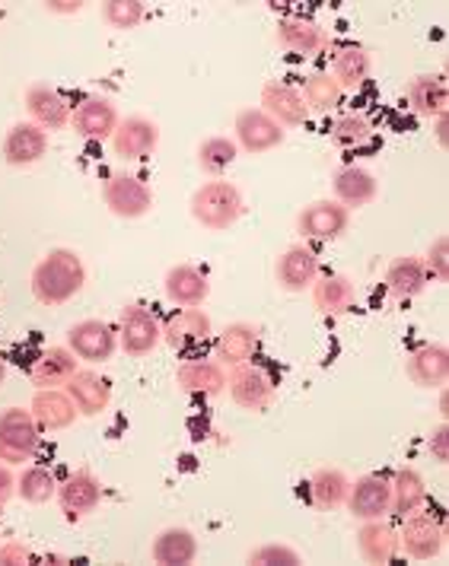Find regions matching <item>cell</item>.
<instances>
[{
	"mask_svg": "<svg viewBox=\"0 0 449 566\" xmlns=\"http://www.w3.org/2000/svg\"><path fill=\"white\" fill-rule=\"evenodd\" d=\"M427 274H434L440 283L449 281V235H437L427 249V261H424Z\"/></svg>",
	"mask_w": 449,
	"mask_h": 566,
	"instance_id": "43",
	"label": "cell"
},
{
	"mask_svg": "<svg viewBox=\"0 0 449 566\" xmlns=\"http://www.w3.org/2000/svg\"><path fill=\"white\" fill-rule=\"evenodd\" d=\"M347 488H351V478L342 468H319L310 478V500L322 513H335L347 500Z\"/></svg>",
	"mask_w": 449,
	"mask_h": 566,
	"instance_id": "35",
	"label": "cell"
},
{
	"mask_svg": "<svg viewBox=\"0 0 449 566\" xmlns=\"http://www.w3.org/2000/svg\"><path fill=\"white\" fill-rule=\"evenodd\" d=\"M427 281H430V274H427L421 258L415 255L393 258L389 268H386V290L396 300H415V296H421L424 290H427Z\"/></svg>",
	"mask_w": 449,
	"mask_h": 566,
	"instance_id": "30",
	"label": "cell"
},
{
	"mask_svg": "<svg viewBox=\"0 0 449 566\" xmlns=\"http://www.w3.org/2000/svg\"><path fill=\"white\" fill-rule=\"evenodd\" d=\"M233 134H237L233 140H237L239 150H246V154L252 156L271 154V150H278L288 140V130L281 128L274 118H268L259 105L239 112L237 122H233Z\"/></svg>",
	"mask_w": 449,
	"mask_h": 566,
	"instance_id": "10",
	"label": "cell"
},
{
	"mask_svg": "<svg viewBox=\"0 0 449 566\" xmlns=\"http://www.w3.org/2000/svg\"><path fill=\"white\" fill-rule=\"evenodd\" d=\"M29 411L42 427V433H61V430L74 427L80 417L77 405L71 401V395L64 388H35Z\"/></svg>",
	"mask_w": 449,
	"mask_h": 566,
	"instance_id": "19",
	"label": "cell"
},
{
	"mask_svg": "<svg viewBox=\"0 0 449 566\" xmlns=\"http://www.w3.org/2000/svg\"><path fill=\"white\" fill-rule=\"evenodd\" d=\"M86 283V264L74 249H52L32 268V296L42 306H64L77 296Z\"/></svg>",
	"mask_w": 449,
	"mask_h": 566,
	"instance_id": "1",
	"label": "cell"
},
{
	"mask_svg": "<svg viewBox=\"0 0 449 566\" xmlns=\"http://www.w3.org/2000/svg\"><path fill=\"white\" fill-rule=\"evenodd\" d=\"M77 357L64 347H49L35 366H32V386L35 388H64L71 382V376L77 373Z\"/></svg>",
	"mask_w": 449,
	"mask_h": 566,
	"instance_id": "34",
	"label": "cell"
},
{
	"mask_svg": "<svg viewBox=\"0 0 449 566\" xmlns=\"http://www.w3.org/2000/svg\"><path fill=\"white\" fill-rule=\"evenodd\" d=\"M213 335V325H211V315L201 310H179L176 315H169L166 322H163V340L173 347V350H179V354H188V350H198V347H205Z\"/></svg>",
	"mask_w": 449,
	"mask_h": 566,
	"instance_id": "14",
	"label": "cell"
},
{
	"mask_svg": "<svg viewBox=\"0 0 449 566\" xmlns=\"http://www.w3.org/2000/svg\"><path fill=\"white\" fill-rule=\"evenodd\" d=\"M49 154V134L32 125V122H17L13 128L7 130L3 137V147H0V156L7 166L13 169H27V166H35L42 163Z\"/></svg>",
	"mask_w": 449,
	"mask_h": 566,
	"instance_id": "15",
	"label": "cell"
},
{
	"mask_svg": "<svg viewBox=\"0 0 449 566\" xmlns=\"http://www.w3.org/2000/svg\"><path fill=\"white\" fill-rule=\"evenodd\" d=\"M319 277V255L306 242L288 245L274 261V281L284 293H306Z\"/></svg>",
	"mask_w": 449,
	"mask_h": 566,
	"instance_id": "12",
	"label": "cell"
},
{
	"mask_svg": "<svg viewBox=\"0 0 449 566\" xmlns=\"http://www.w3.org/2000/svg\"><path fill=\"white\" fill-rule=\"evenodd\" d=\"M405 99H408L411 112L418 118H437V115L447 112L449 105L447 83H443V77H437V74H421V77L408 80Z\"/></svg>",
	"mask_w": 449,
	"mask_h": 566,
	"instance_id": "31",
	"label": "cell"
},
{
	"mask_svg": "<svg viewBox=\"0 0 449 566\" xmlns=\"http://www.w3.org/2000/svg\"><path fill=\"white\" fill-rule=\"evenodd\" d=\"M278 42L281 49L296 54H316L328 45V35L325 29L319 27L316 20H306V17H284L278 20Z\"/></svg>",
	"mask_w": 449,
	"mask_h": 566,
	"instance_id": "32",
	"label": "cell"
},
{
	"mask_svg": "<svg viewBox=\"0 0 449 566\" xmlns=\"http://www.w3.org/2000/svg\"><path fill=\"white\" fill-rule=\"evenodd\" d=\"M42 446V427L27 408L0 411V462L27 464Z\"/></svg>",
	"mask_w": 449,
	"mask_h": 566,
	"instance_id": "3",
	"label": "cell"
},
{
	"mask_svg": "<svg viewBox=\"0 0 449 566\" xmlns=\"http://www.w3.org/2000/svg\"><path fill=\"white\" fill-rule=\"evenodd\" d=\"M150 557L159 566L195 564V557H198V538H195V532H188L182 525H169V528H163L157 538H154Z\"/></svg>",
	"mask_w": 449,
	"mask_h": 566,
	"instance_id": "28",
	"label": "cell"
},
{
	"mask_svg": "<svg viewBox=\"0 0 449 566\" xmlns=\"http://www.w3.org/2000/svg\"><path fill=\"white\" fill-rule=\"evenodd\" d=\"M54 500H58V506H61V513H64L67 522H80V518L93 515L103 506V481L93 471L80 468V471L67 474L58 484Z\"/></svg>",
	"mask_w": 449,
	"mask_h": 566,
	"instance_id": "9",
	"label": "cell"
},
{
	"mask_svg": "<svg viewBox=\"0 0 449 566\" xmlns=\"http://www.w3.org/2000/svg\"><path fill=\"white\" fill-rule=\"evenodd\" d=\"M389 493H393V503H389V513L405 518L411 513H421L427 506V481L421 478L418 468H398L389 481Z\"/></svg>",
	"mask_w": 449,
	"mask_h": 566,
	"instance_id": "29",
	"label": "cell"
},
{
	"mask_svg": "<svg viewBox=\"0 0 449 566\" xmlns=\"http://www.w3.org/2000/svg\"><path fill=\"white\" fill-rule=\"evenodd\" d=\"M351 230V210L335 198H319L296 213V232L310 242H335Z\"/></svg>",
	"mask_w": 449,
	"mask_h": 566,
	"instance_id": "7",
	"label": "cell"
},
{
	"mask_svg": "<svg viewBox=\"0 0 449 566\" xmlns=\"http://www.w3.org/2000/svg\"><path fill=\"white\" fill-rule=\"evenodd\" d=\"M227 388H230V398L237 401L242 411H264L271 401H274V379L252 366V363H242L233 366L230 376H227Z\"/></svg>",
	"mask_w": 449,
	"mask_h": 566,
	"instance_id": "13",
	"label": "cell"
},
{
	"mask_svg": "<svg viewBox=\"0 0 449 566\" xmlns=\"http://www.w3.org/2000/svg\"><path fill=\"white\" fill-rule=\"evenodd\" d=\"M255 354H259V328L249 322H230L213 340V360L223 363L227 369L252 363Z\"/></svg>",
	"mask_w": 449,
	"mask_h": 566,
	"instance_id": "23",
	"label": "cell"
},
{
	"mask_svg": "<svg viewBox=\"0 0 449 566\" xmlns=\"http://www.w3.org/2000/svg\"><path fill=\"white\" fill-rule=\"evenodd\" d=\"M7 382V363H3V357H0V386Z\"/></svg>",
	"mask_w": 449,
	"mask_h": 566,
	"instance_id": "50",
	"label": "cell"
},
{
	"mask_svg": "<svg viewBox=\"0 0 449 566\" xmlns=\"http://www.w3.org/2000/svg\"><path fill=\"white\" fill-rule=\"evenodd\" d=\"M398 551L411 560H437L447 551V525L443 518L430 513L405 515V525L398 528Z\"/></svg>",
	"mask_w": 449,
	"mask_h": 566,
	"instance_id": "4",
	"label": "cell"
},
{
	"mask_svg": "<svg viewBox=\"0 0 449 566\" xmlns=\"http://www.w3.org/2000/svg\"><path fill=\"white\" fill-rule=\"evenodd\" d=\"M188 210H191L198 227H205V230L211 232H223L230 230V227H237L239 217L246 213V201H242V191H239L237 181L211 179L191 191Z\"/></svg>",
	"mask_w": 449,
	"mask_h": 566,
	"instance_id": "2",
	"label": "cell"
},
{
	"mask_svg": "<svg viewBox=\"0 0 449 566\" xmlns=\"http://www.w3.org/2000/svg\"><path fill=\"white\" fill-rule=\"evenodd\" d=\"M447 128H449V118H447V112H443V115H437V140H440V147H447Z\"/></svg>",
	"mask_w": 449,
	"mask_h": 566,
	"instance_id": "48",
	"label": "cell"
},
{
	"mask_svg": "<svg viewBox=\"0 0 449 566\" xmlns=\"http://www.w3.org/2000/svg\"><path fill=\"white\" fill-rule=\"evenodd\" d=\"M103 205L118 220H140V217H147L154 210V191L147 188V181L137 179V176L112 172L103 181Z\"/></svg>",
	"mask_w": 449,
	"mask_h": 566,
	"instance_id": "6",
	"label": "cell"
},
{
	"mask_svg": "<svg viewBox=\"0 0 449 566\" xmlns=\"http://www.w3.org/2000/svg\"><path fill=\"white\" fill-rule=\"evenodd\" d=\"M405 376L418 388H443L449 379V350L447 344H421L408 363Z\"/></svg>",
	"mask_w": 449,
	"mask_h": 566,
	"instance_id": "25",
	"label": "cell"
},
{
	"mask_svg": "<svg viewBox=\"0 0 449 566\" xmlns=\"http://www.w3.org/2000/svg\"><path fill=\"white\" fill-rule=\"evenodd\" d=\"M370 137H373L370 118H364V115H357V112L342 115V118L332 125V140H335V144H342V147H361V144H367Z\"/></svg>",
	"mask_w": 449,
	"mask_h": 566,
	"instance_id": "41",
	"label": "cell"
},
{
	"mask_svg": "<svg viewBox=\"0 0 449 566\" xmlns=\"http://www.w3.org/2000/svg\"><path fill=\"white\" fill-rule=\"evenodd\" d=\"M45 10H49V13H58V17H71V13H80V10H83V0H49Z\"/></svg>",
	"mask_w": 449,
	"mask_h": 566,
	"instance_id": "47",
	"label": "cell"
},
{
	"mask_svg": "<svg viewBox=\"0 0 449 566\" xmlns=\"http://www.w3.org/2000/svg\"><path fill=\"white\" fill-rule=\"evenodd\" d=\"M71 128L86 140H108L118 128V108L108 96H86L80 99L77 108H71Z\"/></svg>",
	"mask_w": 449,
	"mask_h": 566,
	"instance_id": "18",
	"label": "cell"
},
{
	"mask_svg": "<svg viewBox=\"0 0 449 566\" xmlns=\"http://www.w3.org/2000/svg\"><path fill=\"white\" fill-rule=\"evenodd\" d=\"M64 391L77 405L80 417H100L112 405V382L106 376H100L96 369H77L71 376V382L64 386Z\"/></svg>",
	"mask_w": 449,
	"mask_h": 566,
	"instance_id": "24",
	"label": "cell"
},
{
	"mask_svg": "<svg viewBox=\"0 0 449 566\" xmlns=\"http://www.w3.org/2000/svg\"><path fill=\"white\" fill-rule=\"evenodd\" d=\"M64 344L67 350L83 363H108L118 350V332L108 325V322H100V318H83L77 325L67 328L64 335Z\"/></svg>",
	"mask_w": 449,
	"mask_h": 566,
	"instance_id": "8",
	"label": "cell"
},
{
	"mask_svg": "<svg viewBox=\"0 0 449 566\" xmlns=\"http://www.w3.org/2000/svg\"><path fill=\"white\" fill-rule=\"evenodd\" d=\"M389 503H393V493H389V481L379 478V474H364L357 481H351L347 488V513L361 522H370V518H386L389 515Z\"/></svg>",
	"mask_w": 449,
	"mask_h": 566,
	"instance_id": "16",
	"label": "cell"
},
{
	"mask_svg": "<svg viewBox=\"0 0 449 566\" xmlns=\"http://www.w3.org/2000/svg\"><path fill=\"white\" fill-rule=\"evenodd\" d=\"M17 496V474L10 471V464L0 462V510Z\"/></svg>",
	"mask_w": 449,
	"mask_h": 566,
	"instance_id": "46",
	"label": "cell"
},
{
	"mask_svg": "<svg viewBox=\"0 0 449 566\" xmlns=\"http://www.w3.org/2000/svg\"><path fill=\"white\" fill-rule=\"evenodd\" d=\"M100 17L108 29L115 32H128V29H137L147 17V7L140 0H106L100 7Z\"/></svg>",
	"mask_w": 449,
	"mask_h": 566,
	"instance_id": "40",
	"label": "cell"
},
{
	"mask_svg": "<svg viewBox=\"0 0 449 566\" xmlns=\"http://www.w3.org/2000/svg\"><path fill=\"white\" fill-rule=\"evenodd\" d=\"M23 103H27L29 118L32 125L45 130H64L71 125V103L64 99V93H58L49 83H32L23 93Z\"/></svg>",
	"mask_w": 449,
	"mask_h": 566,
	"instance_id": "17",
	"label": "cell"
},
{
	"mask_svg": "<svg viewBox=\"0 0 449 566\" xmlns=\"http://www.w3.org/2000/svg\"><path fill=\"white\" fill-rule=\"evenodd\" d=\"M29 560H32V551H29L23 541H7V544L0 547V564L20 566L29 564Z\"/></svg>",
	"mask_w": 449,
	"mask_h": 566,
	"instance_id": "45",
	"label": "cell"
},
{
	"mask_svg": "<svg viewBox=\"0 0 449 566\" xmlns=\"http://www.w3.org/2000/svg\"><path fill=\"white\" fill-rule=\"evenodd\" d=\"M332 77L342 86V93L347 90H357L364 80L370 77V52L361 49V45H347L342 52L335 54V67H332Z\"/></svg>",
	"mask_w": 449,
	"mask_h": 566,
	"instance_id": "37",
	"label": "cell"
},
{
	"mask_svg": "<svg viewBox=\"0 0 449 566\" xmlns=\"http://www.w3.org/2000/svg\"><path fill=\"white\" fill-rule=\"evenodd\" d=\"M332 191H335V201L344 205L347 210L354 207H367L376 201L379 195V181L373 176L370 169L364 166H342L335 176H332Z\"/></svg>",
	"mask_w": 449,
	"mask_h": 566,
	"instance_id": "27",
	"label": "cell"
},
{
	"mask_svg": "<svg viewBox=\"0 0 449 566\" xmlns=\"http://www.w3.org/2000/svg\"><path fill=\"white\" fill-rule=\"evenodd\" d=\"M357 554L364 557V564H393L398 557L396 525H389L386 518H370V522H364L361 532H357Z\"/></svg>",
	"mask_w": 449,
	"mask_h": 566,
	"instance_id": "26",
	"label": "cell"
},
{
	"mask_svg": "<svg viewBox=\"0 0 449 566\" xmlns=\"http://www.w3.org/2000/svg\"><path fill=\"white\" fill-rule=\"evenodd\" d=\"M310 293H313V306L322 315H342L357 300L354 283L347 274H319L316 283L310 286Z\"/></svg>",
	"mask_w": 449,
	"mask_h": 566,
	"instance_id": "33",
	"label": "cell"
},
{
	"mask_svg": "<svg viewBox=\"0 0 449 566\" xmlns=\"http://www.w3.org/2000/svg\"><path fill=\"white\" fill-rule=\"evenodd\" d=\"M227 366L208 357H188L179 369H176V386L198 395V398H217L220 391H227Z\"/></svg>",
	"mask_w": 449,
	"mask_h": 566,
	"instance_id": "21",
	"label": "cell"
},
{
	"mask_svg": "<svg viewBox=\"0 0 449 566\" xmlns=\"http://www.w3.org/2000/svg\"><path fill=\"white\" fill-rule=\"evenodd\" d=\"M259 108L268 118H274L284 130L300 128L310 118V108L303 103L300 90H293L288 83H278V80H271V83L262 86V105Z\"/></svg>",
	"mask_w": 449,
	"mask_h": 566,
	"instance_id": "22",
	"label": "cell"
},
{
	"mask_svg": "<svg viewBox=\"0 0 449 566\" xmlns=\"http://www.w3.org/2000/svg\"><path fill=\"white\" fill-rule=\"evenodd\" d=\"M54 493H58V481L49 468L42 464H29L23 468V474H17V496L29 503V506H45L52 503Z\"/></svg>",
	"mask_w": 449,
	"mask_h": 566,
	"instance_id": "38",
	"label": "cell"
},
{
	"mask_svg": "<svg viewBox=\"0 0 449 566\" xmlns=\"http://www.w3.org/2000/svg\"><path fill=\"white\" fill-rule=\"evenodd\" d=\"M427 455L434 459L437 464H447L449 462V427L447 420H440L430 433H427Z\"/></svg>",
	"mask_w": 449,
	"mask_h": 566,
	"instance_id": "44",
	"label": "cell"
},
{
	"mask_svg": "<svg viewBox=\"0 0 449 566\" xmlns=\"http://www.w3.org/2000/svg\"><path fill=\"white\" fill-rule=\"evenodd\" d=\"M300 96H303L306 108H313V112H332L344 99L342 86L335 83L332 74H310V77L303 80V93Z\"/></svg>",
	"mask_w": 449,
	"mask_h": 566,
	"instance_id": "39",
	"label": "cell"
},
{
	"mask_svg": "<svg viewBox=\"0 0 449 566\" xmlns=\"http://www.w3.org/2000/svg\"><path fill=\"white\" fill-rule=\"evenodd\" d=\"M163 293L169 303H176L182 310H198L211 296V281H208V274H201L191 264H173L163 277Z\"/></svg>",
	"mask_w": 449,
	"mask_h": 566,
	"instance_id": "20",
	"label": "cell"
},
{
	"mask_svg": "<svg viewBox=\"0 0 449 566\" xmlns=\"http://www.w3.org/2000/svg\"><path fill=\"white\" fill-rule=\"evenodd\" d=\"M449 417V401H447V388H440V420Z\"/></svg>",
	"mask_w": 449,
	"mask_h": 566,
	"instance_id": "49",
	"label": "cell"
},
{
	"mask_svg": "<svg viewBox=\"0 0 449 566\" xmlns=\"http://www.w3.org/2000/svg\"><path fill=\"white\" fill-rule=\"evenodd\" d=\"M159 125L147 115H128L125 122H118L115 134L108 137L112 140V154L118 159H128V163H137V159H147V156L157 154L159 147Z\"/></svg>",
	"mask_w": 449,
	"mask_h": 566,
	"instance_id": "11",
	"label": "cell"
},
{
	"mask_svg": "<svg viewBox=\"0 0 449 566\" xmlns=\"http://www.w3.org/2000/svg\"><path fill=\"white\" fill-rule=\"evenodd\" d=\"M198 169L205 172V176H211V179H223V172L237 163L239 147L233 137H223V134H217V137H205L201 144H198Z\"/></svg>",
	"mask_w": 449,
	"mask_h": 566,
	"instance_id": "36",
	"label": "cell"
},
{
	"mask_svg": "<svg viewBox=\"0 0 449 566\" xmlns=\"http://www.w3.org/2000/svg\"><path fill=\"white\" fill-rule=\"evenodd\" d=\"M118 344L134 360L150 357L163 344V322L147 306L128 303L118 315Z\"/></svg>",
	"mask_w": 449,
	"mask_h": 566,
	"instance_id": "5",
	"label": "cell"
},
{
	"mask_svg": "<svg viewBox=\"0 0 449 566\" xmlns=\"http://www.w3.org/2000/svg\"><path fill=\"white\" fill-rule=\"evenodd\" d=\"M246 560H249L252 566H300L303 564L300 551H293L291 544H281V541H268V544L252 547Z\"/></svg>",
	"mask_w": 449,
	"mask_h": 566,
	"instance_id": "42",
	"label": "cell"
}]
</instances>
